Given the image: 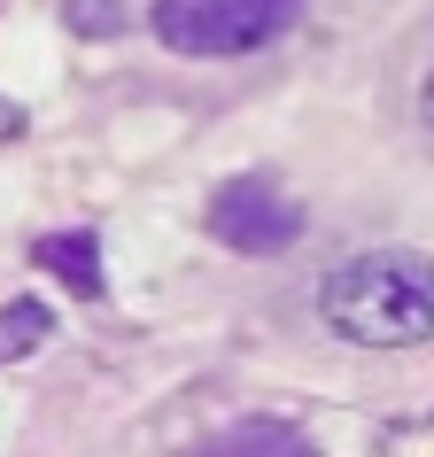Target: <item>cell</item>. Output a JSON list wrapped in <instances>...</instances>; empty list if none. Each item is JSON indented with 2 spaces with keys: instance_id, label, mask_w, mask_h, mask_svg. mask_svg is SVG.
I'll return each mask as SVG.
<instances>
[{
  "instance_id": "cell-1",
  "label": "cell",
  "mask_w": 434,
  "mask_h": 457,
  "mask_svg": "<svg viewBox=\"0 0 434 457\" xmlns=\"http://www.w3.org/2000/svg\"><path fill=\"white\" fill-rule=\"evenodd\" d=\"M318 311L357 349L434 341V256H419V248H364V256L326 271Z\"/></svg>"
},
{
  "instance_id": "cell-2",
  "label": "cell",
  "mask_w": 434,
  "mask_h": 457,
  "mask_svg": "<svg viewBox=\"0 0 434 457\" xmlns=\"http://www.w3.org/2000/svg\"><path fill=\"white\" fill-rule=\"evenodd\" d=\"M303 0H155V39L171 54H194V62H233V54L271 47L280 31H295Z\"/></svg>"
},
{
  "instance_id": "cell-3",
  "label": "cell",
  "mask_w": 434,
  "mask_h": 457,
  "mask_svg": "<svg viewBox=\"0 0 434 457\" xmlns=\"http://www.w3.org/2000/svg\"><path fill=\"white\" fill-rule=\"evenodd\" d=\"M210 233H217V248H233V256H280V248H295V233H303V210L271 187L264 170H248V179H225V187L210 194Z\"/></svg>"
},
{
  "instance_id": "cell-4",
  "label": "cell",
  "mask_w": 434,
  "mask_h": 457,
  "mask_svg": "<svg viewBox=\"0 0 434 457\" xmlns=\"http://www.w3.org/2000/svg\"><path fill=\"white\" fill-rule=\"evenodd\" d=\"M187 457H311V434L288 427V419H233Z\"/></svg>"
},
{
  "instance_id": "cell-5",
  "label": "cell",
  "mask_w": 434,
  "mask_h": 457,
  "mask_svg": "<svg viewBox=\"0 0 434 457\" xmlns=\"http://www.w3.org/2000/svg\"><path fill=\"white\" fill-rule=\"evenodd\" d=\"M31 256H39V271H54L71 295H86V303L101 295V233H86V225H78V233H47Z\"/></svg>"
},
{
  "instance_id": "cell-6",
  "label": "cell",
  "mask_w": 434,
  "mask_h": 457,
  "mask_svg": "<svg viewBox=\"0 0 434 457\" xmlns=\"http://www.w3.org/2000/svg\"><path fill=\"white\" fill-rule=\"evenodd\" d=\"M47 326H54L47 303H31V295H24V303H8V311H0V364L24 357V349H39V341H47Z\"/></svg>"
},
{
  "instance_id": "cell-7",
  "label": "cell",
  "mask_w": 434,
  "mask_h": 457,
  "mask_svg": "<svg viewBox=\"0 0 434 457\" xmlns=\"http://www.w3.org/2000/svg\"><path fill=\"white\" fill-rule=\"evenodd\" d=\"M63 24L78 39H109V31H124V0H63Z\"/></svg>"
},
{
  "instance_id": "cell-8",
  "label": "cell",
  "mask_w": 434,
  "mask_h": 457,
  "mask_svg": "<svg viewBox=\"0 0 434 457\" xmlns=\"http://www.w3.org/2000/svg\"><path fill=\"white\" fill-rule=\"evenodd\" d=\"M419 117H427V132H434V71H427V86H419Z\"/></svg>"
}]
</instances>
